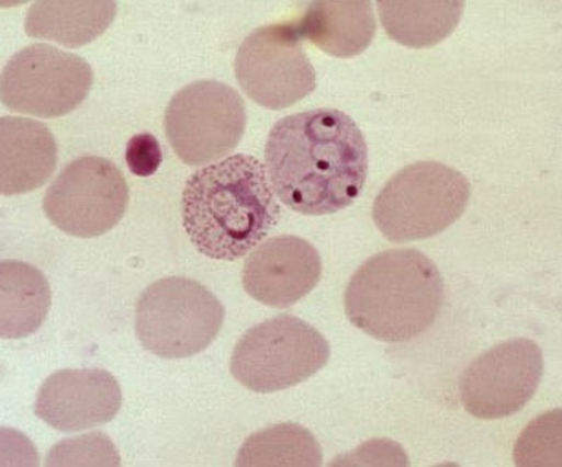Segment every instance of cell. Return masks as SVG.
<instances>
[{"label":"cell","mask_w":562,"mask_h":467,"mask_svg":"<svg viewBox=\"0 0 562 467\" xmlns=\"http://www.w3.org/2000/svg\"><path fill=\"white\" fill-rule=\"evenodd\" d=\"M93 80V69L80 56L49 45H31L5 64L0 94L12 112L58 118L81 105Z\"/></svg>","instance_id":"ba28073f"},{"label":"cell","mask_w":562,"mask_h":467,"mask_svg":"<svg viewBox=\"0 0 562 467\" xmlns=\"http://www.w3.org/2000/svg\"><path fill=\"white\" fill-rule=\"evenodd\" d=\"M443 304L440 271L413 249L374 254L357 269L345 293L353 327L386 343L415 341L432 327Z\"/></svg>","instance_id":"3957f363"},{"label":"cell","mask_w":562,"mask_h":467,"mask_svg":"<svg viewBox=\"0 0 562 467\" xmlns=\"http://www.w3.org/2000/svg\"><path fill=\"white\" fill-rule=\"evenodd\" d=\"M322 465L319 442L295 423L276 424L252 434L239 451L238 467H317Z\"/></svg>","instance_id":"d6986e66"},{"label":"cell","mask_w":562,"mask_h":467,"mask_svg":"<svg viewBox=\"0 0 562 467\" xmlns=\"http://www.w3.org/2000/svg\"><path fill=\"white\" fill-rule=\"evenodd\" d=\"M470 183L461 172L419 161L395 173L373 204L376 228L394 243L430 239L464 215Z\"/></svg>","instance_id":"277c9868"},{"label":"cell","mask_w":562,"mask_h":467,"mask_svg":"<svg viewBox=\"0 0 562 467\" xmlns=\"http://www.w3.org/2000/svg\"><path fill=\"white\" fill-rule=\"evenodd\" d=\"M330 360V345L316 328L293 315H278L250 328L236 343L233 377L254 392L303 384Z\"/></svg>","instance_id":"8992f818"},{"label":"cell","mask_w":562,"mask_h":467,"mask_svg":"<svg viewBox=\"0 0 562 467\" xmlns=\"http://www.w3.org/2000/svg\"><path fill=\"white\" fill-rule=\"evenodd\" d=\"M295 24L302 38L342 59L366 52L376 34L373 7L367 0L311 2Z\"/></svg>","instance_id":"9a60e30c"},{"label":"cell","mask_w":562,"mask_h":467,"mask_svg":"<svg viewBox=\"0 0 562 467\" xmlns=\"http://www.w3.org/2000/svg\"><path fill=\"white\" fill-rule=\"evenodd\" d=\"M224 320V306L206 286L187 277L161 278L137 300L136 335L160 358H190L217 339Z\"/></svg>","instance_id":"5b68a950"},{"label":"cell","mask_w":562,"mask_h":467,"mask_svg":"<svg viewBox=\"0 0 562 467\" xmlns=\"http://www.w3.org/2000/svg\"><path fill=\"white\" fill-rule=\"evenodd\" d=\"M116 2H35L24 21L26 34L33 38L58 42L67 48H79L101 37L113 23Z\"/></svg>","instance_id":"2e32d148"},{"label":"cell","mask_w":562,"mask_h":467,"mask_svg":"<svg viewBox=\"0 0 562 467\" xmlns=\"http://www.w3.org/2000/svg\"><path fill=\"white\" fill-rule=\"evenodd\" d=\"M47 466H120V458L108 436L94 433L56 445Z\"/></svg>","instance_id":"ffe728a7"},{"label":"cell","mask_w":562,"mask_h":467,"mask_svg":"<svg viewBox=\"0 0 562 467\" xmlns=\"http://www.w3.org/2000/svg\"><path fill=\"white\" fill-rule=\"evenodd\" d=\"M321 277L319 251L295 236L271 237L252 251L243 269L247 295L274 309H288L302 300Z\"/></svg>","instance_id":"7c38bea8"},{"label":"cell","mask_w":562,"mask_h":467,"mask_svg":"<svg viewBox=\"0 0 562 467\" xmlns=\"http://www.w3.org/2000/svg\"><path fill=\"white\" fill-rule=\"evenodd\" d=\"M543 377L542 349L529 339L498 343L470 363L461 378L467 412L501 420L525 409Z\"/></svg>","instance_id":"8fae6325"},{"label":"cell","mask_w":562,"mask_h":467,"mask_svg":"<svg viewBox=\"0 0 562 467\" xmlns=\"http://www.w3.org/2000/svg\"><path fill=\"white\" fill-rule=\"evenodd\" d=\"M123 396L102 369H65L49 375L35 401V415L61 433L91 430L115 419Z\"/></svg>","instance_id":"4fadbf2b"},{"label":"cell","mask_w":562,"mask_h":467,"mask_svg":"<svg viewBox=\"0 0 562 467\" xmlns=\"http://www.w3.org/2000/svg\"><path fill=\"white\" fill-rule=\"evenodd\" d=\"M0 191L3 196L31 193L52 179L58 145L44 123L3 116L0 119Z\"/></svg>","instance_id":"5bb4252c"},{"label":"cell","mask_w":562,"mask_h":467,"mask_svg":"<svg viewBox=\"0 0 562 467\" xmlns=\"http://www.w3.org/2000/svg\"><path fill=\"white\" fill-rule=\"evenodd\" d=\"M459 0H380L378 13L389 37L409 48H430L450 37L461 23Z\"/></svg>","instance_id":"ac0fdd59"},{"label":"cell","mask_w":562,"mask_h":467,"mask_svg":"<svg viewBox=\"0 0 562 467\" xmlns=\"http://www.w3.org/2000/svg\"><path fill=\"white\" fill-rule=\"evenodd\" d=\"M263 162L235 155L187 180L183 229L194 249L217 261H236L268 236L281 217Z\"/></svg>","instance_id":"7a4b0ae2"},{"label":"cell","mask_w":562,"mask_h":467,"mask_svg":"<svg viewBox=\"0 0 562 467\" xmlns=\"http://www.w3.org/2000/svg\"><path fill=\"white\" fill-rule=\"evenodd\" d=\"M295 21L258 27L244 38L235 61L244 93L261 107L282 110L314 93L316 70Z\"/></svg>","instance_id":"30bf717a"},{"label":"cell","mask_w":562,"mask_h":467,"mask_svg":"<svg viewBox=\"0 0 562 467\" xmlns=\"http://www.w3.org/2000/svg\"><path fill=\"white\" fill-rule=\"evenodd\" d=\"M265 161L271 186L296 214L321 217L356 203L369 175V147L351 116L316 109L279 119Z\"/></svg>","instance_id":"6da1fadb"},{"label":"cell","mask_w":562,"mask_h":467,"mask_svg":"<svg viewBox=\"0 0 562 467\" xmlns=\"http://www.w3.org/2000/svg\"><path fill=\"white\" fill-rule=\"evenodd\" d=\"M0 335L23 339L44 324L52 292L45 275L23 261L0 265Z\"/></svg>","instance_id":"e0dca14e"},{"label":"cell","mask_w":562,"mask_h":467,"mask_svg":"<svg viewBox=\"0 0 562 467\" xmlns=\"http://www.w3.org/2000/svg\"><path fill=\"white\" fill-rule=\"evenodd\" d=\"M247 126L241 94L228 84L201 80L177 91L165 113V130L180 161L192 168L232 153Z\"/></svg>","instance_id":"52a82bcc"},{"label":"cell","mask_w":562,"mask_h":467,"mask_svg":"<svg viewBox=\"0 0 562 467\" xmlns=\"http://www.w3.org/2000/svg\"><path fill=\"white\" fill-rule=\"evenodd\" d=\"M128 203V183L120 169L101 156H81L49 185L44 210L63 232L93 239L119 225Z\"/></svg>","instance_id":"9c48e42d"},{"label":"cell","mask_w":562,"mask_h":467,"mask_svg":"<svg viewBox=\"0 0 562 467\" xmlns=\"http://www.w3.org/2000/svg\"><path fill=\"white\" fill-rule=\"evenodd\" d=\"M161 161V147L157 137L148 133L131 137L128 147H126V164L134 175H154L160 169Z\"/></svg>","instance_id":"44dd1931"}]
</instances>
